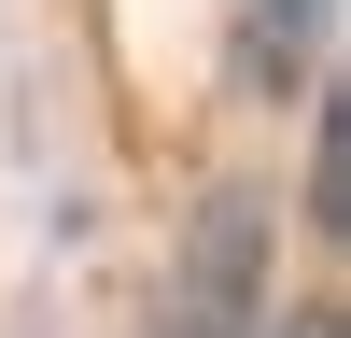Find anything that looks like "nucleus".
<instances>
[{
	"label": "nucleus",
	"mask_w": 351,
	"mask_h": 338,
	"mask_svg": "<svg viewBox=\"0 0 351 338\" xmlns=\"http://www.w3.org/2000/svg\"><path fill=\"white\" fill-rule=\"evenodd\" d=\"M309 225H324V240L351 225V113L337 99H324V141H309Z\"/></svg>",
	"instance_id": "obj_3"
},
{
	"label": "nucleus",
	"mask_w": 351,
	"mask_h": 338,
	"mask_svg": "<svg viewBox=\"0 0 351 338\" xmlns=\"http://www.w3.org/2000/svg\"><path fill=\"white\" fill-rule=\"evenodd\" d=\"M253 338H337V310H281V324H253Z\"/></svg>",
	"instance_id": "obj_4"
},
{
	"label": "nucleus",
	"mask_w": 351,
	"mask_h": 338,
	"mask_svg": "<svg viewBox=\"0 0 351 338\" xmlns=\"http://www.w3.org/2000/svg\"><path fill=\"white\" fill-rule=\"evenodd\" d=\"M253 324H267V197L211 183L197 225H183V268H169L155 338H253Z\"/></svg>",
	"instance_id": "obj_1"
},
{
	"label": "nucleus",
	"mask_w": 351,
	"mask_h": 338,
	"mask_svg": "<svg viewBox=\"0 0 351 338\" xmlns=\"http://www.w3.org/2000/svg\"><path fill=\"white\" fill-rule=\"evenodd\" d=\"M324 43H337V0H225V71L253 99H309Z\"/></svg>",
	"instance_id": "obj_2"
}]
</instances>
